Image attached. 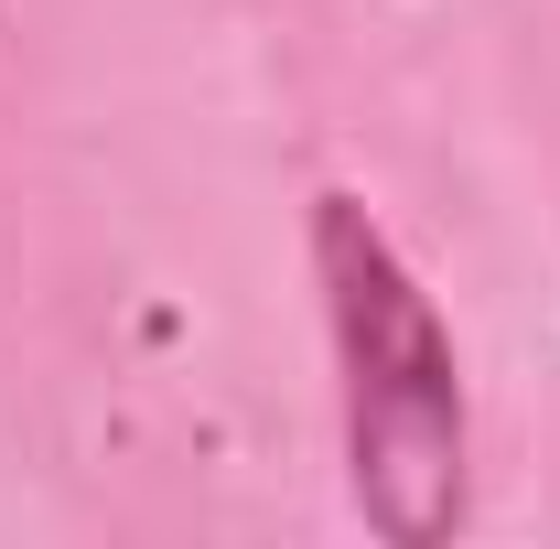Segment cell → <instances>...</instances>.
Instances as JSON below:
<instances>
[{"mask_svg":"<svg viewBox=\"0 0 560 549\" xmlns=\"http://www.w3.org/2000/svg\"><path fill=\"white\" fill-rule=\"evenodd\" d=\"M313 270H324V313H335V355H346L355 506H366L377 539L442 549L464 528V366H453V335L355 195L313 206Z\"/></svg>","mask_w":560,"mask_h":549,"instance_id":"obj_1","label":"cell"}]
</instances>
